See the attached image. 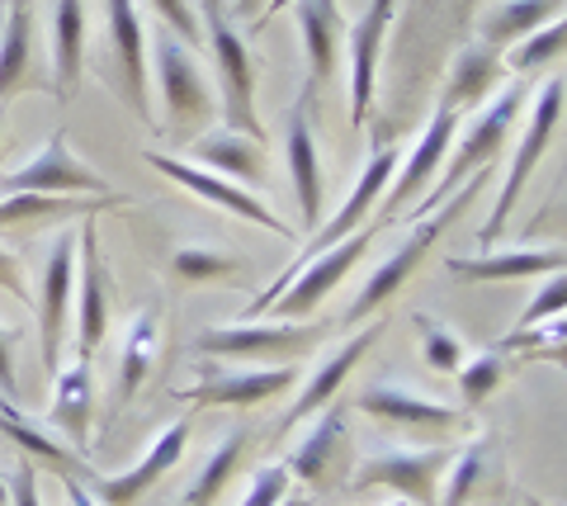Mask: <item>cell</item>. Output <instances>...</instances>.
I'll return each instance as SVG.
<instances>
[{
    "mask_svg": "<svg viewBox=\"0 0 567 506\" xmlns=\"http://www.w3.org/2000/svg\"><path fill=\"white\" fill-rule=\"evenodd\" d=\"M147 72L156 76V95H162V110L171 118V133L189 137L194 128L208 124L213 110H218V100H213L208 81L199 72V58H194V48L175 39L166 24L156 29V39L147 43Z\"/></svg>",
    "mask_w": 567,
    "mask_h": 506,
    "instance_id": "5b68a950",
    "label": "cell"
},
{
    "mask_svg": "<svg viewBox=\"0 0 567 506\" xmlns=\"http://www.w3.org/2000/svg\"><path fill=\"white\" fill-rule=\"evenodd\" d=\"M487 441H473L468 450H458V455L450 459V483H445V493L435 497V506H464L473 493H477V483H483V474H487Z\"/></svg>",
    "mask_w": 567,
    "mask_h": 506,
    "instance_id": "74e56055",
    "label": "cell"
},
{
    "mask_svg": "<svg viewBox=\"0 0 567 506\" xmlns=\"http://www.w3.org/2000/svg\"><path fill=\"white\" fill-rule=\"evenodd\" d=\"M10 6H33V0H10Z\"/></svg>",
    "mask_w": 567,
    "mask_h": 506,
    "instance_id": "f907efd6",
    "label": "cell"
},
{
    "mask_svg": "<svg viewBox=\"0 0 567 506\" xmlns=\"http://www.w3.org/2000/svg\"><path fill=\"white\" fill-rule=\"evenodd\" d=\"M48 43H52V81H58V95L71 100L85 76V0H52Z\"/></svg>",
    "mask_w": 567,
    "mask_h": 506,
    "instance_id": "484cf974",
    "label": "cell"
},
{
    "mask_svg": "<svg viewBox=\"0 0 567 506\" xmlns=\"http://www.w3.org/2000/svg\"><path fill=\"white\" fill-rule=\"evenodd\" d=\"M265 0H237V14H246V10H260Z\"/></svg>",
    "mask_w": 567,
    "mask_h": 506,
    "instance_id": "7dc6e473",
    "label": "cell"
},
{
    "mask_svg": "<svg viewBox=\"0 0 567 506\" xmlns=\"http://www.w3.org/2000/svg\"><path fill=\"white\" fill-rule=\"evenodd\" d=\"M208 14V52L218 66V110L227 118V128L260 143V114H256V62L246 48V33L233 24V14L223 10V0H199Z\"/></svg>",
    "mask_w": 567,
    "mask_h": 506,
    "instance_id": "277c9868",
    "label": "cell"
},
{
    "mask_svg": "<svg viewBox=\"0 0 567 506\" xmlns=\"http://www.w3.org/2000/svg\"><path fill=\"white\" fill-rule=\"evenodd\" d=\"M379 337H383V322H369L364 331H354L346 345H336V351L312 370V379L303 383V393L293 397V407L284 412L279 431H293L298 422H308V416H317L322 407H331V403H336V393H341V383L350 379V370H354V364H360L369 351H374V341H379Z\"/></svg>",
    "mask_w": 567,
    "mask_h": 506,
    "instance_id": "7402d4cb",
    "label": "cell"
},
{
    "mask_svg": "<svg viewBox=\"0 0 567 506\" xmlns=\"http://www.w3.org/2000/svg\"><path fill=\"white\" fill-rule=\"evenodd\" d=\"M558 58H563V20H548L544 29L525 33L520 43H511L502 66H506V72H516V76H529V72H539V66L558 62Z\"/></svg>",
    "mask_w": 567,
    "mask_h": 506,
    "instance_id": "8d00e7d4",
    "label": "cell"
},
{
    "mask_svg": "<svg viewBox=\"0 0 567 506\" xmlns=\"http://www.w3.org/2000/svg\"><path fill=\"white\" fill-rule=\"evenodd\" d=\"M354 407L364 416H374L383 426H402V431H435V435H458L468 431V416L440 403V397L412 389V383H369L354 393Z\"/></svg>",
    "mask_w": 567,
    "mask_h": 506,
    "instance_id": "5bb4252c",
    "label": "cell"
},
{
    "mask_svg": "<svg viewBox=\"0 0 567 506\" xmlns=\"http://www.w3.org/2000/svg\"><path fill=\"white\" fill-rule=\"evenodd\" d=\"M502 48H492V43H473V48H464L458 52V62H454V72H450V81H445V100L440 104H450V110L458 114V118H468L477 104L487 100V91L496 81H502Z\"/></svg>",
    "mask_w": 567,
    "mask_h": 506,
    "instance_id": "f546056e",
    "label": "cell"
},
{
    "mask_svg": "<svg viewBox=\"0 0 567 506\" xmlns=\"http://www.w3.org/2000/svg\"><path fill=\"white\" fill-rule=\"evenodd\" d=\"M71 303H76V228L52 237L43 279H39V345H43V370L48 379L58 374L62 341L71 327Z\"/></svg>",
    "mask_w": 567,
    "mask_h": 506,
    "instance_id": "9c48e42d",
    "label": "cell"
},
{
    "mask_svg": "<svg viewBox=\"0 0 567 506\" xmlns=\"http://www.w3.org/2000/svg\"><path fill=\"white\" fill-rule=\"evenodd\" d=\"M76 360H95L104 331H110V279H104V256H100V228L95 218L76 223Z\"/></svg>",
    "mask_w": 567,
    "mask_h": 506,
    "instance_id": "8fae6325",
    "label": "cell"
},
{
    "mask_svg": "<svg viewBox=\"0 0 567 506\" xmlns=\"http://www.w3.org/2000/svg\"><path fill=\"white\" fill-rule=\"evenodd\" d=\"M104 14H110V48H114L118 76H123V100L152 128L156 114H152V85H147V33H142V14L133 0H104Z\"/></svg>",
    "mask_w": 567,
    "mask_h": 506,
    "instance_id": "d6986e66",
    "label": "cell"
},
{
    "mask_svg": "<svg viewBox=\"0 0 567 506\" xmlns=\"http://www.w3.org/2000/svg\"><path fill=\"white\" fill-rule=\"evenodd\" d=\"M185 445H189V422H175V426H166L162 435H156L152 450L133 468H123V474H95L91 464H81L76 478L85 483V493H91L100 506H137L142 497H147V487H156L175 464H181Z\"/></svg>",
    "mask_w": 567,
    "mask_h": 506,
    "instance_id": "30bf717a",
    "label": "cell"
},
{
    "mask_svg": "<svg viewBox=\"0 0 567 506\" xmlns=\"http://www.w3.org/2000/svg\"><path fill=\"white\" fill-rule=\"evenodd\" d=\"M0 14H6V0H0Z\"/></svg>",
    "mask_w": 567,
    "mask_h": 506,
    "instance_id": "816d5d0a",
    "label": "cell"
},
{
    "mask_svg": "<svg viewBox=\"0 0 567 506\" xmlns=\"http://www.w3.org/2000/svg\"><path fill=\"white\" fill-rule=\"evenodd\" d=\"M529 104V91L525 85H511V91H502L492 104L477 118H464L454 133V143L445 152V176H440V185L425 195V204H416L412 214H402V218H425V214H435V204H445L458 185H464L473 171H483V166H496V156H502L506 147V137H511V124L520 118V110Z\"/></svg>",
    "mask_w": 567,
    "mask_h": 506,
    "instance_id": "7a4b0ae2",
    "label": "cell"
},
{
    "mask_svg": "<svg viewBox=\"0 0 567 506\" xmlns=\"http://www.w3.org/2000/svg\"><path fill=\"white\" fill-rule=\"evenodd\" d=\"M147 6H152L156 14H162V24L175 33V39L189 43V48H199L204 29H199V14H194L189 0H147Z\"/></svg>",
    "mask_w": 567,
    "mask_h": 506,
    "instance_id": "60d3db41",
    "label": "cell"
},
{
    "mask_svg": "<svg viewBox=\"0 0 567 506\" xmlns=\"http://www.w3.org/2000/svg\"><path fill=\"white\" fill-rule=\"evenodd\" d=\"M506 374H511V364L502 351H473V355H464V364H458V397H464L468 407L487 403V397L502 389Z\"/></svg>",
    "mask_w": 567,
    "mask_h": 506,
    "instance_id": "d590c367",
    "label": "cell"
},
{
    "mask_svg": "<svg viewBox=\"0 0 567 506\" xmlns=\"http://www.w3.org/2000/svg\"><path fill=\"white\" fill-rule=\"evenodd\" d=\"M322 341H327L322 322H237V327H208L194 345L204 355H227V360L298 364Z\"/></svg>",
    "mask_w": 567,
    "mask_h": 506,
    "instance_id": "52a82bcc",
    "label": "cell"
},
{
    "mask_svg": "<svg viewBox=\"0 0 567 506\" xmlns=\"http://www.w3.org/2000/svg\"><path fill=\"white\" fill-rule=\"evenodd\" d=\"M558 118H563V76L554 72L544 85H535V95H529L525 133H520V143H516V156H511V171H506V180H502V195H496V204H492V214H487V223H483V233H477V241H496V233L506 228L511 208L520 204V195H525L529 176H535L544 147L554 143Z\"/></svg>",
    "mask_w": 567,
    "mask_h": 506,
    "instance_id": "8992f818",
    "label": "cell"
},
{
    "mask_svg": "<svg viewBox=\"0 0 567 506\" xmlns=\"http://www.w3.org/2000/svg\"><path fill=\"white\" fill-rule=\"evenodd\" d=\"M0 435H10L14 445H20V450H29V455L39 459V464H52V468H58V474H76V468L85 464L81 455H71V450H66V445H62V441H58V435H52V431L33 426L24 412H14L6 393H0Z\"/></svg>",
    "mask_w": 567,
    "mask_h": 506,
    "instance_id": "1f68e13d",
    "label": "cell"
},
{
    "mask_svg": "<svg viewBox=\"0 0 567 506\" xmlns=\"http://www.w3.org/2000/svg\"><path fill=\"white\" fill-rule=\"evenodd\" d=\"M33 76V6H10L0 14V104L24 91Z\"/></svg>",
    "mask_w": 567,
    "mask_h": 506,
    "instance_id": "4dcf8cb0",
    "label": "cell"
},
{
    "mask_svg": "<svg viewBox=\"0 0 567 506\" xmlns=\"http://www.w3.org/2000/svg\"><path fill=\"white\" fill-rule=\"evenodd\" d=\"M241 455H246V431H233V435H227V441L204 459V474L194 478V487L185 493V506H208L213 497H218L223 483L233 478V468L241 464Z\"/></svg>",
    "mask_w": 567,
    "mask_h": 506,
    "instance_id": "e575fe53",
    "label": "cell"
},
{
    "mask_svg": "<svg viewBox=\"0 0 567 506\" xmlns=\"http://www.w3.org/2000/svg\"><path fill=\"white\" fill-rule=\"evenodd\" d=\"M416 331H421V355L431 364L435 374H458V364H464V341L454 337L445 322H435L431 312H416Z\"/></svg>",
    "mask_w": 567,
    "mask_h": 506,
    "instance_id": "f35d334b",
    "label": "cell"
},
{
    "mask_svg": "<svg viewBox=\"0 0 567 506\" xmlns=\"http://www.w3.org/2000/svg\"><path fill=\"white\" fill-rule=\"evenodd\" d=\"M458 124H464V118H458L450 104H440L435 118H431V124H425V133H421V143L412 147V156H406V162H398L402 171H398L393 180H388L383 199H379L383 214H379L374 228H388V223H398L402 208L425 195V185L435 180V166H445V152H450V143H454Z\"/></svg>",
    "mask_w": 567,
    "mask_h": 506,
    "instance_id": "9a60e30c",
    "label": "cell"
},
{
    "mask_svg": "<svg viewBox=\"0 0 567 506\" xmlns=\"http://www.w3.org/2000/svg\"><path fill=\"white\" fill-rule=\"evenodd\" d=\"M10 506H43L39 497V464L24 459L20 468H14V478H10Z\"/></svg>",
    "mask_w": 567,
    "mask_h": 506,
    "instance_id": "7bdbcfd3",
    "label": "cell"
},
{
    "mask_svg": "<svg viewBox=\"0 0 567 506\" xmlns=\"http://www.w3.org/2000/svg\"><path fill=\"white\" fill-rule=\"evenodd\" d=\"M284 162H289V180H293V204L303 228L312 233L322 223V152H317L312 137V85H303V95L289 110V124H284Z\"/></svg>",
    "mask_w": 567,
    "mask_h": 506,
    "instance_id": "e0dca14e",
    "label": "cell"
},
{
    "mask_svg": "<svg viewBox=\"0 0 567 506\" xmlns=\"http://www.w3.org/2000/svg\"><path fill=\"white\" fill-rule=\"evenodd\" d=\"M279 506H312V502H308V497H284Z\"/></svg>",
    "mask_w": 567,
    "mask_h": 506,
    "instance_id": "c3c4849f",
    "label": "cell"
},
{
    "mask_svg": "<svg viewBox=\"0 0 567 506\" xmlns=\"http://www.w3.org/2000/svg\"><path fill=\"white\" fill-rule=\"evenodd\" d=\"M548 20H563V0H506V6H496L487 14V39L492 48H511L520 43L525 33L544 29Z\"/></svg>",
    "mask_w": 567,
    "mask_h": 506,
    "instance_id": "d6a6232c",
    "label": "cell"
},
{
    "mask_svg": "<svg viewBox=\"0 0 567 506\" xmlns=\"http://www.w3.org/2000/svg\"><path fill=\"white\" fill-rule=\"evenodd\" d=\"M393 171H398V147H393V143H379V147H374V156H369V162H364L360 180H354L350 199H346L341 208H336V214H331L327 223H317V228H312V237H308V247L298 251V256L289 260V266L279 270V279H275V285H265V289L256 293V299L246 303V312H241V318H260V312H270V303L279 299L284 289H289V279H293L298 270H303L312 256H322L327 247H336V241H346L350 233H360V228H364V218L374 214V204L383 199V189H388V180H393Z\"/></svg>",
    "mask_w": 567,
    "mask_h": 506,
    "instance_id": "6da1fadb",
    "label": "cell"
},
{
    "mask_svg": "<svg viewBox=\"0 0 567 506\" xmlns=\"http://www.w3.org/2000/svg\"><path fill=\"white\" fill-rule=\"evenodd\" d=\"M142 162L156 166L166 180H175L181 189H189L194 199H204V204H213V208H223V214H233V218H241V223H256V228L275 233V237H284V241H298V233H293L284 218L270 214V204H265L256 189L233 185V180L213 176V171H204V166L181 162V156H171V152H142Z\"/></svg>",
    "mask_w": 567,
    "mask_h": 506,
    "instance_id": "ba28073f",
    "label": "cell"
},
{
    "mask_svg": "<svg viewBox=\"0 0 567 506\" xmlns=\"http://www.w3.org/2000/svg\"><path fill=\"white\" fill-rule=\"evenodd\" d=\"M398 14V0H369L364 14L346 33V58H350V124L364 128L374 110V81H379V52L388 39V24Z\"/></svg>",
    "mask_w": 567,
    "mask_h": 506,
    "instance_id": "ac0fdd59",
    "label": "cell"
},
{
    "mask_svg": "<svg viewBox=\"0 0 567 506\" xmlns=\"http://www.w3.org/2000/svg\"><path fill=\"white\" fill-rule=\"evenodd\" d=\"M156 341H162V322H156V308H142L128 318L123 331V351H118V379H114V416L137 397V389L147 383L152 364H156Z\"/></svg>",
    "mask_w": 567,
    "mask_h": 506,
    "instance_id": "f1b7e54d",
    "label": "cell"
},
{
    "mask_svg": "<svg viewBox=\"0 0 567 506\" xmlns=\"http://www.w3.org/2000/svg\"><path fill=\"white\" fill-rule=\"evenodd\" d=\"M350 459V431H346V412L341 407H322L317 412L312 431L298 441V450L289 455V478H303L312 487H327L336 483V474L346 468Z\"/></svg>",
    "mask_w": 567,
    "mask_h": 506,
    "instance_id": "603a6c76",
    "label": "cell"
},
{
    "mask_svg": "<svg viewBox=\"0 0 567 506\" xmlns=\"http://www.w3.org/2000/svg\"><path fill=\"white\" fill-rule=\"evenodd\" d=\"M128 204L123 195H6L0 199V228H24V223H52V218H95L104 208Z\"/></svg>",
    "mask_w": 567,
    "mask_h": 506,
    "instance_id": "83f0119b",
    "label": "cell"
},
{
    "mask_svg": "<svg viewBox=\"0 0 567 506\" xmlns=\"http://www.w3.org/2000/svg\"><path fill=\"white\" fill-rule=\"evenodd\" d=\"M0 393L20 397V370H14V331L0 327Z\"/></svg>",
    "mask_w": 567,
    "mask_h": 506,
    "instance_id": "ee69618b",
    "label": "cell"
},
{
    "mask_svg": "<svg viewBox=\"0 0 567 506\" xmlns=\"http://www.w3.org/2000/svg\"><path fill=\"white\" fill-rule=\"evenodd\" d=\"M189 156H194V166H204V171H213V176H223L233 185H265L260 143H251V137H241L233 128L189 137Z\"/></svg>",
    "mask_w": 567,
    "mask_h": 506,
    "instance_id": "d4e9b609",
    "label": "cell"
},
{
    "mask_svg": "<svg viewBox=\"0 0 567 506\" xmlns=\"http://www.w3.org/2000/svg\"><path fill=\"white\" fill-rule=\"evenodd\" d=\"M289 389H298V364H265V370H227V374L208 370L181 397L204 407H260Z\"/></svg>",
    "mask_w": 567,
    "mask_h": 506,
    "instance_id": "ffe728a7",
    "label": "cell"
},
{
    "mask_svg": "<svg viewBox=\"0 0 567 506\" xmlns=\"http://www.w3.org/2000/svg\"><path fill=\"white\" fill-rule=\"evenodd\" d=\"M487 180H492V166L473 171V180H464V185H458L454 195H450L445 204H440V214H425V218H421V228H416L412 237H406V241H398V251L388 256L383 266H379V270H374V275H369L364 285H360V293H354V303L346 308V322L374 318V312H379L388 299H393V293L406 285V279H412V275L421 270L425 251H431L435 241H440V233H445L450 223H454L458 214H464V204H473V199H477V189H483Z\"/></svg>",
    "mask_w": 567,
    "mask_h": 506,
    "instance_id": "3957f363",
    "label": "cell"
},
{
    "mask_svg": "<svg viewBox=\"0 0 567 506\" xmlns=\"http://www.w3.org/2000/svg\"><path fill=\"white\" fill-rule=\"evenodd\" d=\"M0 189H6V195H110V185L71 152L62 128L52 133L20 171H10V176L0 180Z\"/></svg>",
    "mask_w": 567,
    "mask_h": 506,
    "instance_id": "4fadbf2b",
    "label": "cell"
},
{
    "mask_svg": "<svg viewBox=\"0 0 567 506\" xmlns=\"http://www.w3.org/2000/svg\"><path fill=\"white\" fill-rule=\"evenodd\" d=\"M374 223L369 228H360V233H350L346 241H336V247H327L322 256H312L303 270H298L293 279H289V289L279 293V299L270 303L275 308V318L279 322H298V318H308V312L327 299V293L341 285V279L360 266L364 260V251H369V241H374Z\"/></svg>",
    "mask_w": 567,
    "mask_h": 506,
    "instance_id": "7c38bea8",
    "label": "cell"
},
{
    "mask_svg": "<svg viewBox=\"0 0 567 506\" xmlns=\"http://www.w3.org/2000/svg\"><path fill=\"white\" fill-rule=\"evenodd\" d=\"M171 275L185 279V285H237V275H246V260L233 251H208V247H181L171 256Z\"/></svg>",
    "mask_w": 567,
    "mask_h": 506,
    "instance_id": "836d02e7",
    "label": "cell"
},
{
    "mask_svg": "<svg viewBox=\"0 0 567 506\" xmlns=\"http://www.w3.org/2000/svg\"><path fill=\"white\" fill-rule=\"evenodd\" d=\"M293 14H298V33H303V48H308V85L317 91L341 66V43H346L341 0H293Z\"/></svg>",
    "mask_w": 567,
    "mask_h": 506,
    "instance_id": "cb8c5ba5",
    "label": "cell"
},
{
    "mask_svg": "<svg viewBox=\"0 0 567 506\" xmlns=\"http://www.w3.org/2000/svg\"><path fill=\"white\" fill-rule=\"evenodd\" d=\"M58 478H62V487H66V502H71V506H95V497L85 493V483H81L76 474H58Z\"/></svg>",
    "mask_w": 567,
    "mask_h": 506,
    "instance_id": "bcb514c9",
    "label": "cell"
},
{
    "mask_svg": "<svg viewBox=\"0 0 567 506\" xmlns=\"http://www.w3.org/2000/svg\"><path fill=\"white\" fill-rule=\"evenodd\" d=\"M445 270L468 285H502V279H535L563 275V247L548 251H492V256H450Z\"/></svg>",
    "mask_w": 567,
    "mask_h": 506,
    "instance_id": "4316f807",
    "label": "cell"
},
{
    "mask_svg": "<svg viewBox=\"0 0 567 506\" xmlns=\"http://www.w3.org/2000/svg\"><path fill=\"white\" fill-rule=\"evenodd\" d=\"M52 435L71 450V455H85L91 450V426H95V374L91 360H71L66 370L52 374V407H48Z\"/></svg>",
    "mask_w": 567,
    "mask_h": 506,
    "instance_id": "44dd1931",
    "label": "cell"
},
{
    "mask_svg": "<svg viewBox=\"0 0 567 506\" xmlns=\"http://www.w3.org/2000/svg\"><path fill=\"white\" fill-rule=\"evenodd\" d=\"M0 289L14 293L20 303L29 299V285H24V266H20V256L6 251V247H0Z\"/></svg>",
    "mask_w": 567,
    "mask_h": 506,
    "instance_id": "f6af8a7d",
    "label": "cell"
},
{
    "mask_svg": "<svg viewBox=\"0 0 567 506\" xmlns=\"http://www.w3.org/2000/svg\"><path fill=\"white\" fill-rule=\"evenodd\" d=\"M563 303H567V285H563V275L544 279L539 293H535V299H529V308L520 312V322H516V327H539V322H554V318H563Z\"/></svg>",
    "mask_w": 567,
    "mask_h": 506,
    "instance_id": "b9f144b4",
    "label": "cell"
},
{
    "mask_svg": "<svg viewBox=\"0 0 567 506\" xmlns=\"http://www.w3.org/2000/svg\"><path fill=\"white\" fill-rule=\"evenodd\" d=\"M388 506H412V502H402V497H393V502H388Z\"/></svg>",
    "mask_w": 567,
    "mask_h": 506,
    "instance_id": "681fc988",
    "label": "cell"
},
{
    "mask_svg": "<svg viewBox=\"0 0 567 506\" xmlns=\"http://www.w3.org/2000/svg\"><path fill=\"white\" fill-rule=\"evenodd\" d=\"M289 468L284 464H265V468H256V478H251V487H246V497L237 502V506H279L284 497H289Z\"/></svg>",
    "mask_w": 567,
    "mask_h": 506,
    "instance_id": "ab89813d",
    "label": "cell"
},
{
    "mask_svg": "<svg viewBox=\"0 0 567 506\" xmlns=\"http://www.w3.org/2000/svg\"><path fill=\"white\" fill-rule=\"evenodd\" d=\"M450 450L445 445H431V450H379V455H369L360 464V474H354V487H393L402 502L412 506H435V483L440 474L450 468Z\"/></svg>",
    "mask_w": 567,
    "mask_h": 506,
    "instance_id": "2e32d148",
    "label": "cell"
}]
</instances>
